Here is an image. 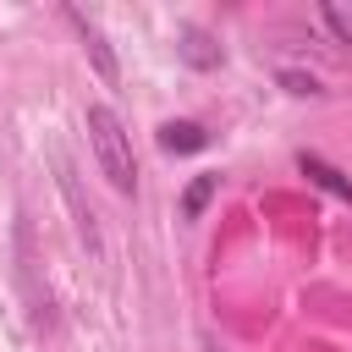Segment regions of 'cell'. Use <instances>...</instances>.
Returning a JSON list of instances; mask_svg holds the SVG:
<instances>
[{
    "mask_svg": "<svg viewBox=\"0 0 352 352\" xmlns=\"http://www.w3.org/2000/svg\"><path fill=\"white\" fill-rule=\"evenodd\" d=\"M319 16H324V28H330L341 44H352V6H346V0H324Z\"/></svg>",
    "mask_w": 352,
    "mask_h": 352,
    "instance_id": "cell-5",
    "label": "cell"
},
{
    "mask_svg": "<svg viewBox=\"0 0 352 352\" xmlns=\"http://www.w3.org/2000/svg\"><path fill=\"white\" fill-rule=\"evenodd\" d=\"M182 55H187L192 66H214V60H220V50H209V38H204L198 28H187V44H182Z\"/></svg>",
    "mask_w": 352,
    "mask_h": 352,
    "instance_id": "cell-6",
    "label": "cell"
},
{
    "mask_svg": "<svg viewBox=\"0 0 352 352\" xmlns=\"http://www.w3.org/2000/svg\"><path fill=\"white\" fill-rule=\"evenodd\" d=\"M88 143H94V160L104 170V182L116 192H132L138 187V165H132V138L121 126V116L110 104H88Z\"/></svg>",
    "mask_w": 352,
    "mask_h": 352,
    "instance_id": "cell-1",
    "label": "cell"
},
{
    "mask_svg": "<svg viewBox=\"0 0 352 352\" xmlns=\"http://www.w3.org/2000/svg\"><path fill=\"white\" fill-rule=\"evenodd\" d=\"M209 192H214V176H198V182H192V192H187V204H182V214L192 220V214L204 209V198H209Z\"/></svg>",
    "mask_w": 352,
    "mask_h": 352,
    "instance_id": "cell-7",
    "label": "cell"
},
{
    "mask_svg": "<svg viewBox=\"0 0 352 352\" xmlns=\"http://www.w3.org/2000/svg\"><path fill=\"white\" fill-rule=\"evenodd\" d=\"M204 143H209V132H204L198 121H165V126H160V148H165V154H198Z\"/></svg>",
    "mask_w": 352,
    "mask_h": 352,
    "instance_id": "cell-2",
    "label": "cell"
},
{
    "mask_svg": "<svg viewBox=\"0 0 352 352\" xmlns=\"http://www.w3.org/2000/svg\"><path fill=\"white\" fill-rule=\"evenodd\" d=\"M297 165H302V176H314V182H319V187H330V192H336V198H346V204H352V182H346V176H341V170H336V165H324V160H319V154H302V160H297Z\"/></svg>",
    "mask_w": 352,
    "mask_h": 352,
    "instance_id": "cell-4",
    "label": "cell"
},
{
    "mask_svg": "<svg viewBox=\"0 0 352 352\" xmlns=\"http://www.w3.org/2000/svg\"><path fill=\"white\" fill-rule=\"evenodd\" d=\"M66 22L82 33V44H88V55H94V66H99V77H116V60H110V44L99 38V28L82 16V11H66Z\"/></svg>",
    "mask_w": 352,
    "mask_h": 352,
    "instance_id": "cell-3",
    "label": "cell"
}]
</instances>
